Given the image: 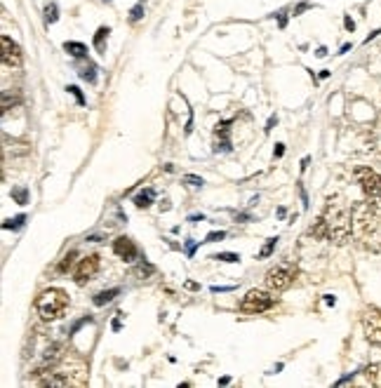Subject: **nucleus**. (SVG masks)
Instances as JSON below:
<instances>
[{"mask_svg":"<svg viewBox=\"0 0 381 388\" xmlns=\"http://www.w3.org/2000/svg\"><path fill=\"white\" fill-rule=\"evenodd\" d=\"M379 217L381 214L370 200L356 205L353 207V231L363 240H372L374 236H379Z\"/></svg>","mask_w":381,"mask_h":388,"instance_id":"nucleus-3","label":"nucleus"},{"mask_svg":"<svg viewBox=\"0 0 381 388\" xmlns=\"http://www.w3.org/2000/svg\"><path fill=\"white\" fill-rule=\"evenodd\" d=\"M238 309L245 316H259V313H266L269 309H273V297L264 290H250L240 299Z\"/></svg>","mask_w":381,"mask_h":388,"instance_id":"nucleus-5","label":"nucleus"},{"mask_svg":"<svg viewBox=\"0 0 381 388\" xmlns=\"http://www.w3.org/2000/svg\"><path fill=\"white\" fill-rule=\"evenodd\" d=\"M64 50L69 52L71 57H85L88 55V48L83 43H64Z\"/></svg>","mask_w":381,"mask_h":388,"instance_id":"nucleus-12","label":"nucleus"},{"mask_svg":"<svg viewBox=\"0 0 381 388\" xmlns=\"http://www.w3.org/2000/svg\"><path fill=\"white\" fill-rule=\"evenodd\" d=\"M36 309H38V316L43 320H59L69 309V294L59 287H50L45 290L40 297L36 299Z\"/></svg>","mask_w":381,"mask_h":388,"instance_id":"nucleus-2","label":"nucleus"},{"mask_svg":"<svg viewBox=\"0 0 381 388\" xmlns=\"http://www.w3.org/2000/svg\"><path fill=\"white\" fill-rule=\"evenodd\" d=\"M365 377H367V381H370L372 386H379V388H381V363L367 367V370H365Z\"/></svg>","mask_w":381,"mask_h":388,"instance_id":"nucleus-11","label":"nucleus"},{"mask_svg":"<svg viewBox=\"0 0 381 388\" xmlns=\"http://www.w3.org/2000/svg\"><path fill=\"white\" fill-rule=\"evenodd\" d=\"M99 273V257L97 254H90V257L80 259V264L76 266V271H73V276H76V283L83 285L92 280Z\"/></svg>","mask_w":381,"mask_h":388,"instance_id":"nucleus-8","label":"nucleus"},{"mask_svg":"<svg viewBox=\"0 0 381 388\" xmlns=\"http://www.w3.org/2000/svg\"><path fill=\"white\" fill-rule=\"evenodd\" d=\"M311 233L320 240H332L337 245H344L353 233V212H349L339 203H330Z\"/></svg>","mask_w":381,"mask_h":388,"instance_id":"nucleus-1","label":"nucleus"},{"mask_svg":"<svg viewBox=\"0 0 381 388\" xmlns=\"http://www.w3.org/2000/svg\"><path fill=\"white\" fill-rule=\"evenodd\" d=\"M226 236V233H222V231H219V233H210V236H207V243H217V240H222Z\"/></svg>","mask_w":381,"mask_h":388,"instance_id":"nucleus-23","label":"nucleus"},{"mask_svg":"<svg viewBox=\"0 0 381 388\" xmlns=\"http://www.w3.org/2000/svg\"><path fill=\"white\" fill-rule=\"evenodd\" d=\"M212 259H219V262H229V264H236L240 262V254H231V252H224V254H215Z\"/></svg>","mask_w":381,"mask_h":388,"instance_id":"nucleus-16","label":"nucleus"},{"mask_svg":"<svg viewBox=\"0 0 381 388\" xmlns=\"http://www.w3.org/2000/svg\"><path fill=\"white\" fill-rule=\"evenodd\" d=\"M113 252H116L120 259H125V262H135L137 259V245L127 236H120L113 240Z\"/></svg>","mask_w":381,"mask_h":388,"instance_id":"nucleus-10","label":"nucleus"},{"mask_svg":"<svg viewBox=\"0 0 381 388\" xmlns=\"http://www.w3.org/2000/svg\"><path fill=\"white\" fill-rule=\"evenodd\" d=\"M356 177H358L360 186H363L365 196L370 198V203L381 200V177L377 175V172L370 170V167H360V170L356 172Z\"/></svg>","mask_w":381,"mask_h":388,"instance_id":"nucleus-6","label":"nucleus"},{"mask_svg":"<svg viewBox=\"0 0 381 388\" xmlns=\"http://www.w3.org/2000/svg\"><path fill=\"white\" fill-rule=\"evenodd\" d=\"M15 196H17L19 203H24V200H26V193L24 191H15Z\"/></svg>","mask_w":381,"mask_h":388,"instance_id":"nucleus-26","label":"nucleus"},{"mask_svg":"<svg viewBox=\"0 0 381 388\" xmlns=\"http://www.w3.org/2000/svg\"><path fill=\"white\" fill-rule=\"evenodd\" d=\"M184 182L186 184H191V186H203V179H200V177H184Z\"/></svg>","mask_w":381,"mask_h":388,"instance_id":"nucleus-21","label":"nucleus"},{"mask_svg":"<svg viewBox=\"0 0 381 388\" xmlns=\"http://www.w3.org/2000/svg\"><path fill=\"white\" fill-rule=\"evenodd\" d=\"M80 76H83L85 80H90V83H95V69H92V66H90V69H85Z\"/></svg>","mask_w":381,"mask_h":388,"instance_id":"nucleus-20","label":"nucleus"},{"mask_svg":"<svg viewBox=\"0 0 381 388\" xmlns=\"http://www.w3.org/2000/svg\"><path fill=\"white\" fill-rule=\"evenodd\" d=\"M71 264H73V254H69V257L64 259L62 266H59V271H69V269H71Z\"/></svg>","mask_w":381,"mask_h":388,"instance_id":"nucleus-22","label":"nucleus"},{"mask_svg":"<svg viewBox=\"0 0 381 388\" xmlns=\"http://www.w3.org/2000/svg\"><path fill=\"white\" fill-rule=\"evenodd\" d=\"M0 43H3V64L8 66V69H19L22 66V48L12 40L10 36H3L0 38Z\"/></svg>","mask_w":381,"mask_h":388,"instance_id":"nucleus-9","label":"nucleus"},{"mask_svg":"<svg viewBox=\"0 0 381 388\" xmlns=\"http://www.w3.org/2000/svg\"><path fill=\"white\" fill-rule=\"evenodd\" d=\"M142 12H144V10H142V5H137V8L132 10V22H137V19L142 17Z\"/></svg>","mask_w":381,"mask_h":388,"instance_id":"nucleus-24","label":"nucleus"},{"mask_svg":"<svg viewBox=\"0 0 381 388\" xmlns=\"http://www.w3.org/2000/svg\"><path fill=\"white\" fill-rule=\"evenodd\" d=\"M151 198H153V191L139 193V196L135 198V203H137V207H149L151 205Z\"/></svg>","mask_w":381,"mask_h":388,"instance_id":"nucleus-14","label":"nucleus"},{"mask_svg":"<svg viewBox=\"0 0 381 388\" xmlns=\"http://www.w3.org/2000/svg\"><path fill=\"white\" fill-rule=\"evenodd\" d=\"M294 278H297V266L285 262V264L273 266V269L266 273L264 285H266V290L269 292H283L294 283Z\"/></svg>","mask_w":381,"mask_h":388,"instance_id":"nucleus-4","label":"nucleus"},{"mask_svg":"<svg viewBox=\"0 0 381 388\" xmlns=\"http://www.w3.org/2000/svg\"><path fill=\"white\" fill-rule=\"evenodd\" d=\"M69 92H71V95H76V99H78L80 104H85V99H83V95H80L78 88H69Z\"/></svg>","mask_w":381,"mask_h":388,"instance_id":"nucleus-25","label":"nucleus"},{"mask_svg":"<svg viewBox=\"0 0 381 388\" xmlns=\"http://www.w3.org/2000/svg\"><path fill=\"white\" fill-rule=\"evenodd\" d=\"M45 15H48V22H57V8L55 5H50V8L45 10Z\"/></svg>","mask_w":381,"mask_h":388,"instance_id":"nucleus-19","label":"nucleus"},{"mask_svg":"<svg viewBox=\"0 0 381 388\" xmlns=\"http://www.w3.org/2000/svg\"><path fill=\"white\" fill-rule=\"evenodd\" d=\"M285 153V146L283 144H278V149H276V158H280Z\"/></svg>","mask_w":381,"mask_h":388,"instance_id":"nucleus-27","label":"nucleus"},{"mask_svg":"<svg viewBox=\"0 0 381 388\" xmlns=\"http://www.w3.org/2000/svg\"><path fill=\"white\" fill-rule=\"evenodd\" d=\"M363 327L367 339L372 341L374 346H381V311L379 309H365L363 313Z\"/></svg>","mask_w":381,"mask_h":388,"instance_id":"nucleus-7","label":"nucleus"},{"mask_svg":"<svg viewBox=\"0 0 381 388\" xmlns=\"http://www.w3.org/2000/svg\"><path fill=\"white\" fill-rule=\"evenodd\" d=\"M104 38H109V29H104L102 26V29L97 31V36H95V48L97 50H104Z\"/></svg>","mask_w":381,"mask_h":388,"instance_id":"nucleus-15","label":"nucleus"},{"mask_svg":"<svg viewBox=\"0 0 381 388\" xmlns=\"http://www.w3.org/2000/svg\"><path fill=\"white\" fill-rule=\"evenodd\" d=\"M137 276H144V273H153V266L151 264H142V266H137Z\"/></svg>","mask_w":381,"mask_h":388,"instance_id":"nucleus-18","label":"nucleus"},{"mask_svg":"<svg viewBox=\"0 0 381 388\" xmlns=\"http://www.w3.org/2000/svg\"><path fill=\"white\" fill-rule=\"evenodd\" d=\"M120 294V290L116 287V290H106V292H99L97 297H95V304L97 306H104V304H109V301H113Z\"/></svg>","mask_w":381,"mask_h":388,"instance_id":"nucleus-13","label":"nucleus"},{"mask_svg":"<svg viewBox=\"0 0 381 388\" xmlns=\"http://www.w3.org/2000/svg\"><path fill=\"white\" fill-rule=\"evenodd\" d=\"M276 240H278V238H271V240H269V243H266V245H264V250H262V252H259V257H269V254L273 252V247H276Z\"/></svg>","mask_w":381,"mask_h":388,"instance_id":"nucleus-17","label":"nucleus"}]
</instances>
